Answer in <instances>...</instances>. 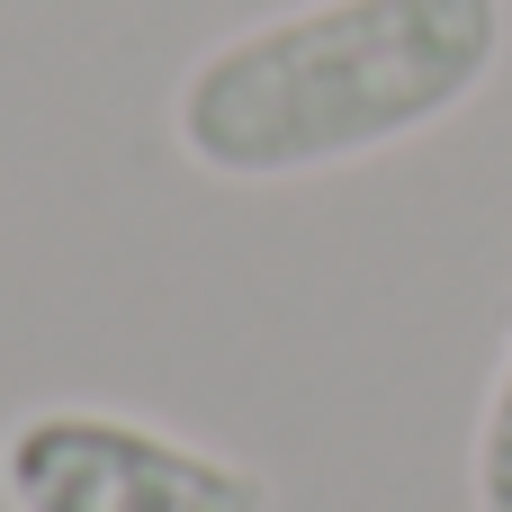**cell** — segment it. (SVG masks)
Returning a JSON list of instances; mask_svg holds the SVG:
<instances>
[{
  "label": "cell",
  "instance_id": "obj_1",
  "mask_svg": "<svg viewBox=\"0 0 512 512\" xmlns=\"http://www.w3.org/2000/svg\"><path fill=\"white\" fill-rule=\"evenodd\" d=\"M504 0H306L207 45L171 144L207 180H306L459 117L504 63Z\"/></svg>",
  "mask_w": 512,
  "mask_h": 512
},
{
  "label": "cell",
  "instance_id": "obj_2",
  "mask_svg": "<svg viewBox=\"0 0 512 512\" xmlns=\"http://www.w3.org/2000/svg\"><path fill=\"white\" fill-rule=\"evenodd\" d=\"M9 512H270V477L144 414L36 405L0 432Z\"/></svg>",
  "mask_w": 512,
  "mask_h": 512
},
{
  "label": "cell",
  "instance_id": "obj_3",
  "mask_svg": "<svg viewBox=\"0 0 512 512\" xmlns=\"http://www.w3.org/2000/svg\"><path fill=\"white\" fill-rule=\"evenodd\" d=\"M468 486H477V512H512V333H504V360H495V387H486V414H477Z\"/></svg>",
  "mask_w": 512,
  "mask_h": 512
}]
</instances>
